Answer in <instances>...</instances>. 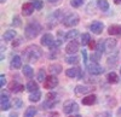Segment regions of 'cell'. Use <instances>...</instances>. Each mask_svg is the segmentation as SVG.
I'll return each mask as SVG.
<instances>
[{
    "instance_id": "cell-55",
    "label": "cell",
    "mask_w": 121,
    "mask_h": 117,
    "mask_svg": "<svg viewBox=\"0 0 121 117\" xmlns=\"http://www.w3.org/2000/svg\"><path fill=\"white\" fill-rule=\"evenodd\" d=\"M120 76H121V69H120Z\"/></svg>"
},
{
    "instance_id": "cell-15",
    "label": "cell",
    "mask_w": 121,
    "mask_h": 117,
    "mask_svg": "<svg viewBox=\"0 0 121 117\" xmlns=\"http://www.w3.org/2000/svg\"><path fill=\"white\" fill-rule=\"evenodd\" d=\"M9 89L11 91V92H13V93H18V92H23L24 91V86H22V85H19L18 82H11L10 83V86H9Z\"/></svg>"
},
{
    "instance_id": "cell-47",
    "label": "cell",
    "mask_w": 121,
    "mask_h": 117,
    "mask_svg": "<svg viewBox=\"0 0 121 117\" xmlns=\"http://www.w3.org/2000/svg\"><path fill=\"white\" fill-rule=\"evenodd\" d=\"M19 44H22V39H18V41H16V42L13 41V42H12V46H13V47H16V46H18Z\"/></svg>"
},
{
    "instance_id": "cell-18",
    "label": "cell",
    "mask_w": 121,
    "mask_h": 117,
    "mask_svg": "<svg viewBox=\"0 0 121 117\" xmlns=\"http://www.w3.org/2000/svg\"><path fill=\"white\" fill-rule=\"evenodd\" d=\"M96 100H97V97L95 94H90V95L85 97V98H82V105H87V106L93 105L96 103Z\"/></svg>"
},
{
    "instance_id": "cell-14",
    "label": "cell",
    "mask_w": 121,
    "mask_h": 117,
    "mask_svg": "<svg viewBox=\"0 0 121 117\" xmlns=\"http://www.w3.org/2000/svg\"><path fill=\"white\" fill-rule=\"evenodd\" d=\"M10 66H11V69H19V68L22 66V58L19 56H15L12 57L11 59V63H10Z\"/></svg>"
},
{
    "instance_id": "cell-52",
    "label": "cell",
    "mask_w": 121,
    "mask_h": 117,
    "mask_svg": "<svg viewBox=\"0 0 121 117\" xmlns=\"http://www.w3.org/2000/svg\"><path fill=\"white\" fill-rule=\"evenodd\" d=\"M69 117H81L80 115H72V116H69Z\"/></svg>"
},
{
    "instance_id": "cell-44",
    "label": "cell",
    "mask_w": 121,
    "mask_h": 117,
    "mask_svg": "<svg viewBox=\"0 0 121 117\" xmlns=\"http://www.w3.org/2000/svg\"><path fill=\"white\" fill-rule=\"evenodd\" d=\"M88 46H90V48H91V50H96V46H97V42H96V41L93 40V39H91V41H90Z\"/></svg>"
},
{
    "instance_id": "cell-50",
    "label": "cell",
    "mask_w": 121,
    "mask_h": 117,
    "mask_svg": "<svg viewBox=\"0 0 121 117\" xmlns=\"http://www.w3.org/2000/svg\"><path fill=\"white\" fill-rule=\"evenodd\" d=\"M114 4H115V5H119V4H121V0H114Z\"/></svg>"
},
{
    "instance_id": "cell-39",
    "label": "cell",
    "mask_w": 121,
    "mask_h": 117,
    "mask_svg": "<svg viewBox=\"0 0 121 117\" xmlns=\"http://www.w3.org/2000/svg\"><path fill=\"white\" fill-rule=\"evenodd\" d=\"M85 0H72L70 1V5H72L73 7H80L82 4H84Z\"/></svg>"
},
{
    "instance_id": "cell-6",
    "label": "cell",
    "mask_w": 121,
    "mask_h": 117,
    "mask_svg": "<svg viewBox=\"0 0 121 117\" xmlns=\"http://www.w3.org/2000/svg\"><path fill=\"white\" fill-rule=\"evenodd\" d=\"M57 85H58V79L56 77V75H50L44 81V88L45 89H53L57 87Z\"/></svg>"
},
{
    "instance_id": "cell-27",
    "label": "cell",
    "mask_w": 121,
    "mask_h": 117,
    "mask_svg": "<svg viewBox=\"0 0 121 117\" xmlns=\"http://www.w3.org/2000/svg\"><path fill=\"white\" fill-rule=\"evenodd\" d=\"M79 32L76 30V29H73V30H69L65 35H64V39L65 40H75V37L78 36Z\"/></svg>"
},
{
    "instance_id": "cell-36",
    "label": "cell",
    "mask_w": 121,
    "mask_h": 117,
    "mask_svg": "<svg viewBox=\"0 0 121 117\" xmlns=\"http://www.w3.org/2000/svg\"><path fill=\"white\" fill-rule=\"evenodd\" d=\"M65 62L68 63V64H76L78 62H79V57L78 56H70V57H67L65 58Z\"/></svg>"
},
{
    "instance_id": "cell-2",
    "label": "cell",
    "mask_w": 121,
    "mask_h": 117,
    "mask_svg": "<svg viewBox=\"0 0 121 117\" xmlns=\"http://www.w3.org/2000/svg\"><path fill=\"white\" fill-rule=\"evenodd\" d=\"M41 25H40L38 22H30L26 25L24 28V36L28 40H32V39H35L40 32H41Z\"/></svg>"
},
{
    "instance_id": "cell-17",
    "label": "cell",
    "mask_w": 121,
    "mask_h": 117,
    "mask_svg": "<svg viewBox=\"0 0 121 117\" xmlns=\"http://www.w3.org/2000/svg\"><path fill=\"white\" fill-rule=\"evenodd\" d=\"M92 91V88L88 86H76L75 87V94L78 95H82V94H86L88 92Z\"/></svg>"
},
{
    "instance_id": "cell-28",
    "label": "cell",
    "mask_w": 121,
    "mask_h": 117,
    "mask_svg": "<svg viewBox=\"0 0 121 117\" xmlns=\"http://www.w3.org/2000/svg\"><path fill=\"white\" fill-rule=\"evenodd\" d=\"M96 52L103 54V52H105V45H104V40H99L97 41V46H96Z\"/></svg>"
},
{
    "instance_id": "cell-22",
    "label": "cell",
    "mask_w": 121,
    "mask_h": 117,
    "mask_svg": "<svg viewBox=\"0 0 121 117\" xmlns=\"http://www.w3.org/2000/svg\"><path fill=\"white\" fill-rule=\"evenodd\" d=\"M26 89H27L28 92H30V93H33V92H35V91H39V86H38V83H36L35 81L30 80V81H28V83L26 85Z\"/></svg>"
},
{
    "instance_id": "cell-37",
    "label": "cell",
    "mask_w": 121,
    "mask_h": 117,
    "mask_svg": "<svg viewBox=\"0 0 121 117\" xmlns=\"http://www.w3.org/2000/svg\"><path fill=\"white\" fill-rule=\"evenodd\" d=\"M32 3H33L35 10H38V11H40V10L43 8V6H44V3L41 1V0H33Z\"/></svg>"
},
{
    "instance_id": "cell-31",
    "label": "cell",
    "mask_w": 121,
    "mask_h": 117,
    "mask_svg": "<svg viewBox=\"0 0 121 117\" xmlns=\"http://www.w3.org/2000/svg\"><path fill=\"white\" fill-rule=\"evenodd\" d=\"M90 41H91V35L88 34V33H84L82 35H81V45L82 46H86V45H88L90 44Z\"/></svg>"
},
{
    "instance_id": "cell-20",
    "label": "cell",
    "mask_w": 121,
    "mask_h": 117,
    "mask_svg": "<svg viewBox=\"0 0 121 117\" xmlns=\"http://www.w3.org/2000/svg\"><path fill=\"white\" fill-rule=\"evenodd\" d=\"M16 35H17L16 30H13V29H9V30H6L5 34L3 35V39H4L5 41H11V40H13V39H15Z\"/></svg>"
},
{
    "instance_id": "cell-30",
    "label": "cell",
    "mask_w": 121,
    "mask_h": 117,
    "mask_svg": "<svg viewBox=\"0 0 121 117\" xmlns=\"http://www.w3.org/2000/svg\"><path fill=\"white\" fill-rule=\"evenodd\" d=\"M36 115V108L35 106H29L24 112V117H34Z\"/></svg>"
},
{
    "instance_id": "cell-12",
    "label": "cell",
    "mask_w": 121,
    "mask_h": 117,
    "mask_svg": "<svg viewBox=\"0 0 121 117\" xmlns=\"http://www.w3.org/2000/svg\"><path fill=\"white\" fill-rule=\"evenodd\" d=\"M117 41L115 39H105L104 40V45H105V51L107 52H112L114 48L116 47Z\"/></svg>"
},
{
    "instance_id": "cell-46",
    "label": "cell",
    "mask_w": 121,
    "mask_h": 117,
    "mask_svg": "<svg viewBox=\"0 0 121 117\" xmlns=\"http://www.w3.org/2000/svg\"><path fill=\"white\" fill-rule=\"evenodd\" d=\"M82 58H84V63L85 65H87V53H86V50H82Z\"/></svg>"
},
{
    "instance_id": "cell-53",
    "label": "cell",
    "mask_w": 121,
    "mask_h": 117,
    "mask_svg": "<svg viewBox=\"0 0 121 117\" xmlns=\"http://www.w3.org/2000/svg\"><path fill=\"white\" fill-rule=\"evenodd\" d=\"M117 115H119V116H121V108L117 110Z\"/></svg>"
},
{
    "instance_id": "cell-51",
    "label": "cell",
    "mask_w": 121,
    "mask_h": 117,
    "mask_svg": "<svg viewBox=\"0 0 121 117\" xmlns=\"http://www.w3.org/2000/svg\"><path fill=\"white\" fill-rule=\"evenodd\" d=\"M48 1L51 3V4H53V3H57V1H59V0H48Z\"/></svg>"
},
{
    "instance_id": "cell-7",
    "label": "cell",
    "mask_w": 121,
    "mask_h": 117,
    "mask_svg": "<svg viewBox=\"0 0 121 117\" xmlns=\"http://www.w3.org/2000/svg\"><path fill=\"white\" fill-rule=\"evenodd\" d=\"M78 110H79V105L73 100H68L63 105V112L67 115H70L72 112H76Z\"/></svg>"
},
{
    "instance_id": "cell-41",
    "label": "cell",
    "mask_w": 121,
    "mask_h": 117,
    "mask_svg": "<svg viewBox=\"0 0 121 117\" xmlns=\"http://www.w3.org/2000/svg\"><path fill=\"white\" fill-rule=\"evenodd\" d=\"M95 117H112V112H109V111H102V112L96 113Z\"/></svg>"
},
{
    "instance_id": "cell-54",
    "label": "cell",
    "mask_w": 121,
    "mask_h": 117,
    "mask_svg": "<svg viewBox=\"0 0 121 117\" xmlns=\"http://www.w3.org/2000/svg\"><path fill=\"white\" fill-rule=\"evenodd\" d=\"M5 1H6V0H0V3H1V4H4Z\"/></svg>"
},
{
    "instance_id": "cell-5",
    "label": "cell",
    "mask_w": 121,
    "mask_h": 117,
    "mask_svg": "<svg viewBox=\"0 0 121 117\" xmlns=\"http://www.w3.org/2000/svg\"><path fill=\"white\" fill-rule=\"evenodd\" d=\"M87 68V70L91 75H100V74H103L104 73V68H102L98 63H93V62H91L86 65Z\"/></svg>"
},
{
    "instance_id": "cell-45",
    "label": "cell",
    "mask_w": 121,
    "mask_h": 117,
    "mask_svg": "<svg viewBox=\"0 0 121 117\" xmlns=\"http://www.w3.org/2000/svg\"><path fill=\"white\" fill-rule=\"evenodd\" d=\"M5 83H6V77H5V75L3 74L1 76H0V86L4 87V86H5Z\"/></svg>"
},
{
    "instance_id": "cell-42",
    "label": "cell",
    "mask_w": 121,
    "mask_h": 117,
    "mask_svg": "<svg viewBox=\"0 0 121 117\" xmlns=\"http://www.w3.org/2000/svg\"><path fill=\"white\" fill-rule=\"evenodd\" d=\"M57 94L55 92H51V93H47L46 94V100H57Z\"/></svg>"
},
{
    "instance_id": "cell-21",
    "label": "cell",
    "mask_w": 121,
    "mask_h": 117,
    "mask_svg": "<svg viewBox=\"0 0 121 117\" xmlns=\"http://www.w3.org/2000/svg\"><path fill=\"white\" fill-rule=\"evenodd\" d=\"M107 80H108L109 83H113V85H115V83H117V82L120 81L119 75H117L116 73H114V71H110V73L107 75Z\"/></svg>"
},
{
    "instance_id": "cell-43",
    "label": "cell",
    "mask_w": 121,
    "mask_h": 117,
    "mask_svg": "<svg viewBox=\"0 0 121 117\" xmlns=\"http://www.w3.org/2000/svg\"><path fill=\"white\" fill-rule=\"evenodd\" d=\"M0 106H1V111H7L10 108H11V103H10V101H6V103L0 104Z\"/></svg>"
},
{
    "instance_id": "cell-19",
    "label": "cell",
    "mask_w": 121,
    "mask_h": 117,
    "mask_svg": "<svg viewBox=\"0 0 121 117\" xmlns=\"http://www.w3.org/2000/svg\"><path fill=\"white\" fill-rule=\"evenodd\" d=\"M79 71H80V68H69V69L65 70V75L70 79H75V77L79 76Z\"/></svg>"
},
{
    "instance_id": "cell-32",
    "label": "cell",
    "mask_w": 121,
    "mask_h": 117,
    "mask_svg": "<svg viewBox=\"0 0 121 117\" xmlns=\"http://www.w3.org/2000/svg\"><path fill=\"white\" fill-rule=\"evenodd\" d=\"M46 77H47V76H46V73H45V70H44V69H40V70H39V73H38V76H36L38 81L44 83V81L46 80Z\"/></svg>"
},
{
    "instance_id": "cell-10",
    "label": "cell",
    "mask_w": 121,
    "mask_h": 117,
    "mask_svg": "<svg viewBox=\"0 0 121 117\" xmlns=\"http://www.w3.org/2000/svg\"><path fill=\"white\" fill-rule=\"evenodd\" d=\"M41 45L43 46H47V47H50L53 42H55V37H53V35L52 34H50V33H46V34H44L43 35V37H41Z\"/></svg>"
},
{
    "instance_id": "cell-23",
    "label": "cell",
    "mask_w": 121,
    "mask_h": 117,
    "mask_svg": "<svg viewBox=\"0 0 121 117\" xmlns=\"http://www.w3.org/2000/svg\"><path fill=\"white\" fill-rule=\"evenodd\" d=\"M48 71L51 73L52 75H58L62 73V65L59 64H51L48 66Z\"/></svg>"
},
{
    "instance_id": "cell-38",
    "label": "cell",
    "mask_w": 121,
    "mask_h": 117,
    "mask_svg": "<svg viewBox=\"0 0 121 117\" xmlns=\"http://www.w3.org/2000/svg\"><path fill=\"white\" fill-rule=\"evenodd\" d=\"M6 101H10V95H9V93H6V92H1V99H0V104L6 103Z\"/></svg>"
},
{
    "instance_id": "cell-13",
    "label": "cell",
    "mask_w": 121,
    "mask_h": 117,
    "mask_svg": "<svg viewBox=\"0 0 121 117\" xmlns=\"http://www.w3.org/2000/svg\"><path fill=\"white\" fill-rule=\"evenodd\" d=\"M117 63H119V58H117V54H116V53L108 57V59H107V65H108L109 68L114 69V68L117 66Z\"/></svg>"
},
{
    "instance_id": "cell-16",
    "label": "cell",
    "mask_w": 121,
    "mask_h": 117,
    "mask_svg": "<svg viewBox=\"0 0 121 117\" xmlns=\"http://www.w3.org/2000/svg\"><path fill=\"white\" fill-rule=\"evenodd\" d=\"M109 35H121V25L119 24H112L108 28Z\"/></svg>"
},
{
    "instance_id": "cell-48",
    "label": "cell",
    "mask_w": 121,
    "mask_h": 117,
    "mask_svg": "<svg viewBox=\"0 0 121 117\" xmlns=\"http://www.w3.org/2000/svg\"><path fill=\"white\" fill-rule=\"evenodd\" d=\"M50 117H58V112H52V113H50Z\"/></svg>"
},
{
    "instance_id": "cell-25",
    "label": "cell",
    "mask_w": 121,
    "mask_h": 117,
    "mask_svg": "<svg viewBox=\"0 0 121 117\" xmlns=\"http://www.w3.org/2000/svg\"><path fill=\"white\" fill-rule=\"evenodd\" d=\"M40 98H41V92H40V91H35V92L29 94V101H32V103L39 101Z\"/></svg>"
},
{
    "instance_id": "cell-3",
    "label": "cell",
    "mask_w": 121,
    "mask_h": 117,
    "mask_svg": "<svg viewBox=\"0 0 121 117\" xmlns=\"http://www.w3.org/2000/svg\"><path fill=\"white\" fill-rule=\"evenodd\" d=\"M79 22H80V17L76 12H70V13L65 15L63 17V21H62L63 25L68 27V28H73V27L78 25Z\"/></svg>"
},
{
    "instance_id": "cell-35",
    "label": "cell",
    "mask_w": 121,
    "mask_h": 117,
    "mask_svg": "<svg viewBox=\"0 0 121 117\" xmlns=\"http://www.w3.org/2000/svg\"><path fill=\"white\" fill-rule=\"evenodd\" d=\"M12 25H13L15 28H17V27H21V25H22L21 17L17 16V15H15V16L12 17Z\"/></svg>"
},
{
    "instance_id": "cell-11",
    "label": "cell",
    "mask_w": 121,
    "mask_h": 117,
    "mask_svg": "<svg viewBox=\"0 0 121 117\" xmlns=\"http://www.w3.org/2000/svg\"><path fill=\"white\" fill-rule=\"evenodd\" d=\"M34 10H35V7H34L33 3H26V4L22 5V15L23 16H30L34 12Z\"/></svg>"
},
{
    "instance_id": "cell-24",
    "label": "cell",
    "mask_w": 121,
    "mask_h": 117,
    "mask_svg": "<svg viewBox=\"0 0 121 117\" xmlns=\"http://www.w3.org/2000/svg\"><path fill=\"white\" fill-rule=\"evenodd\" d=\"M97 6H98V8L100 10V11H103V12H105V11L109 10V3L107 1V0H97Z\"/></svg>"
},
{
    "instance_id": "cell-8",
    "label": "cell",
    "mask_w": 121,
    "mask_h": 117,
    "mask_svg": "<svg viewBox=\"0 0 121 117\" xmlns=\"http://www.w3.org/2000/svg\"><path fill=\"white\" fill-rule=\"evenodd\" d=\"M103 29H104V24L102 22H99V21H95V22H92L90 24V30L96 35L102 34Z\"/></svg>"
},
{
    "instance_id": "cell-34",
    "label": "cell",
    "mask_w": 121,
    "mask_h": 117,
    "mask_svg": "<svg viewBox=\"0 0 121 117\" xmlns=\"http://www.w3.org/2000/svg\"><path fill=\"white\" fill-rule=\"evenodd\" d=\"M100 57H102V54L95 51L92 54H91V57H90V61H91V62H93V63H98V62H99V59H100Z\"/></svg>"
},
{
    "instance_id": "cell-4",
    "label": "cell",
    "mask_w": 121,
    "mask_h": 117,
    "mask_svg": "<svg viewBox=\"0 0 121 117\" xmlns=\"http://www.w3.org/2000/svg\"><path fill=\"white\" fill-rule=\"evenodd\" d=\"M59 21H63V13L60 10H57L53 13H51L48 17H47V21H46V24L48 28H53Z\"/></svg>"
},
{
    "instance_id": "cell-9",
    "label": "cell",
    "mask_w": 121,
    "mask_h": 117,
    "mask_svg": "<svg viewBox=\"0 0 121 117\" xmlns=\"http://www.w3.org/2000/svg\"><path fill=\"white\" fill-rule=\"evenodd\" d=\"M79 51V42L75 41V40H72V41H69L65 46V52L70 56H73L75 54L76 52Z\"/></svg>"
},
{
    "instance_id": "cell-26",
    "label": "cell",
    "mask_w": 121,
    "mask_h": 117,
    "mask_svg": "<svg viewBox=\"0 0 121 117\" xmlns=\"http://www.w3.org/2000/svg\"><path fill=\"white\" fill-rule=\"evenodd\" d=\"M22 71H23V75L27 77V79H32L33 77V69H32L30 65H24Z\"/></svg>"
},
{
    "instance_id": "cell-40",
    "label": "cell",
    "mask_w": 121,
    "mask_h": 117,
    "mask_svg": "<svg viewBox=\"0 0 121 117\" xmlns=\"http://www.w3.org/2000/svg\"><path fill=\"white\" fill-rule=\"evenodd\" d=\"M22 105H23V101L19 99V98H15L13 100V106L16 109H19V108H22Z\"/></svg>"
},
{
    "instance_id": "cell-29",
    "label": "cell",
    "mask_w": 121,
    "mask_h": 117,
    "mask_svg": "<svg viewBox=\"0 0 121 117\" xmlns=\"http://www.w3.org/2000/svg\"><path fill=\"white\" fill-rule=\"evenodd\" d=\"M56 104H57V100H45L41 104V108L43 109H52V108H55Z\"/></svg>"
},
{
    "instance_id": "cell-49",
    "label": "cell",
    "mask_w": 121,
    "mask_h": 117,
    "mask_svg": "<svg viewBox=\"0 0 121 117\" xmlns=\"http://www.w3.org/2000/svg\"><path fill=\"white\" fill-rule=\"evenodd\" d=\"M9 117H18V113H16V112H12V113H10V116Z\"/></svg>"
},
{
    "instance_id": "cell-1",
    "label": "cell",
    "mask_w": 121,
    "mask_h": 117,
    "mask_svg": "<svg viewBox=\"0 0 121 117\" xmlns=\"http://www.w3.org/2000/svg\"><path fill=\"white\" fill-rule=\"evenodd\" d=\"M41 56H43V51L40 50V47L36 46V45L28 46L23 51V53H22L23 59H26V61H28L30 63H35Z\"/></svg>"
},
{
    "instance_id": "cell-33",
    "label": "cell",
    "mask_w": 121,
    "mask_h": 117,
    "mask_svg": "<svg viewBox=\"0 0 121 117\" xmlns=\"http://www.w3.org/2000/svg\"><path fill=\"white\" fill-rule=\"evenodd\" d=\"M62 42H63V41L60 40V39H57V40H55V42L48 47V48H50V51H57V48H58L60 45H62Z\"/></svg>"
}]
</instances>
